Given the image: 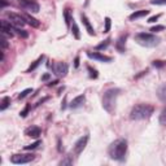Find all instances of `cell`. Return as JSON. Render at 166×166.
Segmentation results:
<instances>
[{"label":"cell","instance_id":"obj_1","mask_svg":"<svg viewBox=\"0 0 166 166\" xmlns=\"http://www.w3.org/2000/svg\"><path fill=\"white\" fill-rule=\"evenodd\" d=\"M109 156L110 158L116 160V161H123L124 156L127 152V140L126 139H118L110 144L109 147Z\"/></svg>","mask_w":166,"mask_h":166},{"label":"cell","instance_id":"obj_2","mask_svg":"<svg viewBox=\"0 0 166 166\" xmlns=\"http://www.w3.org/2000/svg\"><path fill=\"white\" fill-rule=\"evenodd\" d=\"M153 112H155V108L151 104H138L130 112V120L132 121L147 120L153 114Z\"/></svg>","mask_w":166,"mask_h":166},{"label":"cell","instance_id":"obj_3","mask_svg":"<svg viewBox=\"0 0 166 166\" xmlns=\"http://www.w3.org/2000/svg\"><path fill=\"white\" fill-rule=\"evenodd\" d=\"M121 90L120 88H109L106 90L104 96H103V108L108 112V113L113 114L116 110V104H117V99L120 96Z\"/></svg>","mask_w":166,"mask_h":166},{"label":"cell","instance_id":"obj_4","mask_svg":"<svg viewBox=\"0 0 166 166\" xmlns=\"http://www.w3.org/2000/svg\"><path fill=\"white\" fill-rule=\"evenodd\" d=\"M135 40L138 42L140 45L148 47V48H153V47L158 45L160 42H161V39L156 37L153 33H139L135 35Z\"/></svg>","mask_w":166,"mask_h":166},{"label":"cell","instance_id":"obj_5","mask_svg":"<svg viewBox=\"0 0 166 166\" xmlns=\"http://www.w3.org/2000/svg\"><path fill=\"white\" fill-rule=\"evenodd\" d=\"M34 158H35V156L33 155V153H27V155H14V156H12L10 161H12V164H14V165H23V164L31 162Z\"/></svg>","mask_w":166,"mask_h":166},{"label":"cell","instance_id":"obj_6","mask_svg":"<svg viewBox=\"0 0 166 166\" xmlns=\"http://www.w3.org/2000/svg\"><path fill=\"white\" fill-rule=\"evenodd\" d=\"M7 17L9 22L12 23L13 26H17V27H22L23 25L26 23V20L25 17L21 16V14H17V13H13V12H8L7 13Z\"/></svg>","mask_w":166,"mask_h":166},{"label":"cell","instance_id":"obj_7","mask_svg":"<svg viewBox=\"0 0 166 166\" xmlns=\"http://www.w3.org/2000/svg\"><path fill=\"white\" fill-rule=\"evenodd\" d=\"M20 5L26 10H30L31 13H38L40 7L35 0H20Z\"/></svg>","mask_w":166,"mask_h":166},{"label":"cell","instance_id":"obj_8","mask_svg":"<svg viewBox=\"0 0 166 166\" xmlns=\"http://www.w3.org/2000/svg\"><path fill=\"white\" fill-rule=\"evenodd\" d=\"M87 143H88V135L82 136V138H79L78 140H77L75 144H74V153L75 155H81V153L83 152V149L86 148Z\"/></svg>","mask_w":166,"mask_h":166},{"label":"cell","instance_id":"obj_9","mask_svg":"<svg viewBox=\"0 0 166 166\" xmlns=\"http://www.w3.org/2000/svg\"><path fill=\"white\" fill-rule=\"evenodd\" d=\"M53 72L57 77H65L68 74V65L65 62H57L53 65Z\"/></svg>","mask_w":166,"mask_h":166},{"label":"cell","instance_id":"obj_10","mask_svg":"<svg viewBox=\"0 0 166 166\" xmlns=\"http://www.w3.org/2000/svg\"><path fill=\"white\" fill-rule=\"evenodd\" d=\"M87 56L92 58V60H96V61H103V62H110L113 58L109 57V56H105V55H101L99 52H87Z\"/></svg>","mask_w":166,"mask_h":166},{"label":"cell","instance_id":"obj_11","mask_svg":"<svg viewBox=\"0 0 166 166\" xmlns=\"http://www.w3.org/2000/svg\"><path fill=\"white\" fill-rule=\"evenodd\" d=\"M14 31V26L12 25L8 21H2V34L3 35H8V37H13Z\"/></svg>","mask_w":166,"mask_h":166},{"label":"cell","instance_id":"obj_12","mask_svg":"<svg viewBox=\"0 0 166 166\" xmlns=\"http://www.w3.org/2000/svg\"><path fill=\"white\" fill-rule=\"evenodd\" d=\"M85 101H86V96H85V95H79V96H77V97H74L72 100V103H70L69 106L72 109H78V108H81L83 104H85Z\"/></svg>","mask_w":166,"mask_h":166},{"label":"cell","instance_id":"obj_13","mask_svg":"<svg viewBox=\"0 0 166 166\" xmlns=\"http://www.w3.org/2000/svg\"><path fill=\"white\" fill-rule=\"evenodd\" d=\"M25 134H26L27 136H31V138H38V136L42 134V128L38 127V126H31V127L26 128Z\"/></svg>","mask_w":166,"mask_h":166},{"label":"cell","instance_id":"obj_14","mask_svg":"<svg viewBox=\"0 0 166 166\" xmlns=\"http://www.w3.org/2000/svg\"><path fill=\"white\" fill-rule=\"evenodd\" d=\"M149 14V10L148 9H141V10H135L134 13H131L130 14V17L128 18L131 20V21H134V20H138V18H141V17H145V16H148Z\"/></svg>","mask_w":166,"mask_h":166},{"label":"cell","instance_id":"obj_15","mask_svg":"<svg viewBox=\"0 0 166 166\" xmlns=\"http://www.w3.org/2000/svg\"><path fill=\"white\" fill-rule=\"evenodd\" d=\"M81 18H82L83 25H85V26H86V29H87V33L90 34V35H95V30H93V27H92V25H91L90 20L87 18V16L82 13V14H81Z\"/></svg>","mask_w":166,"mask_h":166},{"label":"cell","instance_id":"obj_16","mask_svg":"<svg viewBox=\"0 0 166 166\" xmlns=\"http://www.w3.org/2000/svg\"><path fill=\"white\" fill-rule=\"evenodd\" d=\"M126 39H127V35H122V37H120V39L117 40L116 47H117V49L120 52L126 51V47H124V44H126Z\"/></svg>","mask_w":166,"mask_h":166},{"label":"cell","instance_id":"obj_17","mask_svg":"<svg viewBox=\"0 0 166 166\" xmlns=\"http://www.w3.org/2000/svg\"><path fill=\"white\" fill-rule=\"evenodd\" d=\"M157 97L161 100L162 103H166V83H164V85H161L158 87L157 90Z\"/></svg>","mask_w":166,"mask_h":166},{"label":"cell","instance_id":"obj_18","mask_svg":"<svg viewBox=\"0 0 166 166\" xmlns=\"http://www.w3.org/2000/svg\"><path fill=\"white\" fill-rule=\"evenodd\" d=\"M23 17H25V20H26V23H29L30 26H33V27H39L40 26V22L37 18H34L33 16H30V14H23Z\"/></svg>","mask_w":166,"mask_h":166},{"label":"cell","instance_id":"obj_19","mask_svg":"<svg viewBox=\"0 0 166 166\" xmlns=\"http://www.w3.org/2000/svg\"><path fill=\"white\" fill-rule=\"evenodd\" d=\"M43 60H44V56H43V55L39 56V57H38V60H35V61L30 65V66H29V69L26 70V73H30V72H33V70H35L42 62H43Z\"/></svg>","mask_w":166,"mask_h":166},{"label":"cell","instance_id":"obj_20","mask_svg":"<svg viewBox=\"0 0 166 166\" xmlns=\"http://www.w3.org/2000/svg\"><path fill=\"white\" fill-rule=\"evenodd\" d=\"M72 34H73V37L75 38V39H79L81 38V33H79V27H78V25L74 22V20H73V23H72Z\"/></svg>","mask_w":166,"mask_h":166},{"label":"cell","instance_id":"obj_21","mask_svg":"<svg viewBox=\"0 0 166 166\" xmlns=\"http://www.w3.org/2000/svg\"><path fill=\"white\" fill-rule=\"evenodd\" d=\"M64 18H65V25H66L68 27L70 26V23H72V17H70V9H65L64 10Z\"/></svg>","mask_w":166,"mask_h":166},{"label":"cell","instance_id":"obj_22","mask_svg":"<svg viewBox=\"0 0 166 166\" xmlns=\"http://www.w3.org/2000/svg\"><path fill=\"white\" fill-rule=\"evenodd\" d=\"M158 122H160V124H162V126H166V106L161 110V113H160Z\"/></svg>","mask_w":166,"mask_h":166},{"label":"cell","instance_id":"obj_23","mask_svg":"<svg viewBox=\"0 0 166 166\" xmlns=\"http://www.w3.org/2000/svg\"><path fill=\"white\" fill-rule=\"evenodd\" d=\"M9 104H10V97H8V96H5V97H3V100H2V105H0V110H5L9 106Z\"/></svg>","mask_w":166,"mask_h":166},{"label":"cell","instance_id":"obj_24","mask_svg":"<svg viewBox=\"0 0 166 166\" xmlns=\"http://www.w3.org/2000/svg\"><path fill=\"white\" fill-rule=\"evenodd\" d=\"M14 33L21 38H27L29 37V33L26 30H22L21 27H17V26H14Z\"/></svg>","mask_w":166,"mask_h":166},{"label":"cell","instance_id":"obj_25","mask_svg":"<svg viewBox=\"0 0 166 166\" xmlns=\"http://www.w3.org/2000/svg\"><path fill=\"white\" fill-rule=\"evenodd\" d=\"M110 44V38H108V39H105L103 43H100L99 45H96V49H99V51H101V49H105V48H108V45Z\"/></svg>","mask_w":166,"mask_h":166},{"label":"cell","instance_id":"obj_26","mask_svg":"<svg viewBox=\"0 0 166 166\" xmlns=\"http://www.w3.org/2000/svg\"><path fill=\"white\" fill-rule=\"evenodd\" d=\"M40 144H42V141H40V140H37V141H34L33 144H29V145H26V147H25V149H26V151H33V149H37V148H38Z\"/></svg>","mask_w":166,"mask_h":166},{"label":"cell","instance_id":"obj_27","mask_svg":"<svg viewBox=\"0 0 166 166\" xmlns=\"http://www.w3.org/2000/svg\"><path fill=\"white\" fill-rule=\"evenodd\" d=\"M60 165H61V166H65V165H73V157L70 156V155L66 156L64 160H61V161H60Z\"/></svg>","mask_w":166,"mask_h":166},{"label":"cell","instance_id":"obj_28","mask_svg":"<svg viewBox=\"0 0 166 166\" xmlns=\"http://www.w3.org/2000/svg\"><path fill=\"white\" fill-rule=\"evenodd\" d=\"M33 92V88H26V90H23L22 92H20V95H18V99L21 100V99H25L29 93H31Z\"/></svg>","mask_w":166,"mask_h":166},{"label":"cell","instance_id":"obj_29","mask_svg":"<svg viewBox=\"0 0 166 166\" xmlns=\"http://www.w3.org/2000/svg\"><path fill=\"white\" fill-rule=\"evenodd\" d=\"M110 26H112V20L109 17L105 18V27H104V33H109L110 31Z\"/></svg>","mask_w":166,"mask_h":166},{"label":"cell","instance_id":"obj_30","mask_svg":"<svg viewBox=\"0 0 166 166\" xmlns=\"http://www.w3.org/2000/svg\"><path fill=\"white\" fill-rule=\"evenodd\" d=\"M153 66H155V68H158V69H161V68H164L165 66V65H166V62L165 61H162V60H155V61H153Z\"/></svg>","mask_w":166,"mask_h":166},{"label":"cell","instance_id":"obj_31","mask_svg":"<svg viewBox=\"0 0 166 166\" xmlns=\"http://www.w3.org/2000/svg\"><path fill=\"white\" fill-rule=\"evenodd\" d=\"M87 69H88V72H90V77L91 78H93V79H96L97 78V70L96 69H92L91 66H87Z\"/></svg>","mask_w":166,"mask_h":166},{"label":"cell","instance_id":"obj_32","mask_svg":"<svg viewBox=\"0 0 166 166\" xmlns=\"http://www.w3.org/2000/svg\"><path fill=\"white\" fill-rule=\"evenodd\" d=\"M162 30H165V26H162V25H156L151 29L152 33H157V31H162Z\"/></svg>","mask_w":166,"mask_h":166},{"label":"cell","instance_id":"obj_33","mask_svg":"<svg viewBox=\"0 0 166 166\" xmlns=\"http://www.w3.org/2000/svg\"><path fill=\"white\" fill-rule=\"evenodd\" d=\"M152 5H166V0H151Z\"/></svg>","mask_w":166,"mask_h":166},{"label":"cell","instance_id":"obj_34","mask_svg":"<svg viewBox=\"0 0 166 166\" xmlns=\"http://www.w3.org/2000/svg\"><path fill=\"white\" fill-rule=\"evenodd\" d=\"M29 110H30V105H26V106H25V109H23L21 113H20V116L25 118V117L27 116V113H29Z\"/></svg>","mask_w":166,"mask_h":166},{"label":"cell","instance_id":"obj_35","mask_svg":"<svg viewBox=\"0 0 166 166\" xmlns=\"http://www.w3.org/2000/svg\"><path fill=\"white\" fill-rule=\"evenodd\" d=\"M0 42H2V48L3 49L7 48V47H8V42H7V39H5L4 35H2V39H0Z\"/></svg>","mask_w":166,"mask_h":166},{"label":"cell","instance_id":"obj_36","mask_svg":"<svg viewBox=\"0 0 166 166\" xmlns=\"http://www.w3.org/2000/svg\"><path fill=\"white\" fill-rule=\"evenodd\" d=\"M160 17H161V14H156V16H152V17H149V18H148V22L149 23H153V22H156Z\"/></svg>","mask_w":166,"mask_h":166},{"label":"cell","instance_id":"obj_37","mask_svg":"<svg viewBox=\"0 0 166 166\" xmlns=\"http://www.w3.org/2000/svg\"><path fill=\"white\" fill-rule=\"evenodd\" d=\"M49 78H51V74L49 73H45V74L42 75V81H48Z\"/></svg>","mask_w":166,"mask_h":166},{"label":"cell","instance_id":"obj_38","mask_svg":"<svg viewBox=\"0 0 166 166\" xmlns=\"http://www.w3.org/2000/svg\"><path fill=\"white\" fill-rule=\"evenodd\" d=\"M74 66H75V68H78V66H79V57H78V56H77V57H75V60H74Z\"/></svg>","mask_w":166,"mask_h":166},{"label":"cell","instance_id":"obj_39","mask_svg":"<svg viewBox=\"0 0 166 166\" xmlns=\"http://www.w3.org/2000/svg\"><path fill=\"white\" fill-rule=\"evenodd\" d=\"M47 100H48V97H44V99H42L40 101H38V104H37V105H40V104H43L44 101H47Z\"/></svg>","mask_w":166,"mask_h":166},{"label":"cell","instance_id":"obj_40","mask_svg":"<svg viewBox=\"0 0 166 166\" xmlns=\"http://www.w3.org/2000/svg\"><path fill=\"white\" fill-rule=\"evenodd\" d=\"M58 83V81H53V82H51V83H48V86H56Z\"/></svg>","mask_w":166,"mask_h":166},{"label":"cell","instance_id":"obj_41","mask_svg":"<svg viewBox=\"0 0 166 166\" xmlns=\"http://www.w3.org/2000/svg\"><path fill=\"white\" fill-rule=\"evenodd\" d=\"M5 5H7V2H5V0H2V8H4Z\"/></svg>","mask_w":166,"mask_h":166}]
</instances>
